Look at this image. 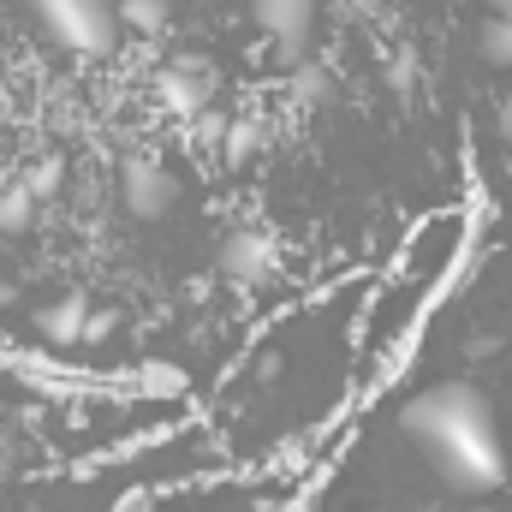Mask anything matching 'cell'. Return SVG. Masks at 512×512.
<instances>
[{"instance_id": "cell-1", "label": "cell", "mask_w": 512, "mask_h": 512, "mask_svg": "<svg viewBox=\"0 0 512 512\" xmlns=\"http://www.w3.org/2000/svg\"><path fill=\"white\" fill-rule=\"evenodd\" d=\"M405 441L441 471L459 495H495L507 483V441L495 423V405L477 382H435L399 405Z\"/></svg>"}, {"instance_id": "cell-2", "label": "cell", "mask_w": 512, "mask_h": 512, "mask_svg": "<svg viewBox=\"0 0 512 512\" xmlns=\"http://www.w3.org/2000/svg\"><path fill=\"white\" fill-rule=\"evenodd\" d=\"M24 12L48 30V42H60L66 54L102 60L120 42V0H24Z\"/></svg>"}, {"instance_id": "cell-3", "label": "cell", "mask_w": 512, "mask_h": 512, "mask_svg": "<svg viewBox=\"0 0 512 512\" xmlns=\"http://www.w3.org/2000/svg\"><path fill=\"white\" fill-rule=\"evenodd\" d=\"M256 30L274 48V66H304L310 60V30H316V0H251Z\"/></svg>"}, {"instance_id": "cell-4", "label": "cell", "mask_w": 512, "mask_h": 512, "mask_svg": "<svg viewBox=\"0 0 512 512\" xmlns=\"http://www.w3.org/2000/svg\"><path fill=\"white\" fill-rule=\"evenodd\" d=\"M120 203H126L137 221H161L179 203V179L155 155H126L120 161Z\"/></svg>"}, {"instance_id": "cell-5", "label": "cell", "mask_w": 512, "mask_h": 512, "mask_svg": "<svg viewBox=\"0 0 512 512\" xmlns=\"http://www.w3.org/2000/svg\"><path fill=\"white\" fill-rule=\"evenodd\" d=\"M155 102L173 114V120H197V114H209V66L197 60V54H179V60H167L161 72H155Z\"/></svg>"}, {"instance_id": "cell-6", "label": "cell", "mask_w": 512, "mask_h": 512, "mask_svg": "<svg viewBox=\"0 0 512 512\" xmlns=\"http://www.w3.org/2000/svg\"><path fill=\"white\" fill-rule=\"evenodd\" d=\"M274 239L268 233H256V227H233L227 239H221V274L233 280V286H262L268 274H274Z\"/></svg>"}, {"instance_id": "cell-7", "label": "cell", "mask_w": 512, "mask_h": 512, "mask_svg": "<svg viewBox=\"0 0 512 512\" xmlns=\"http://www.w3.org/2000/svg\"><path fill=\"white\" fill-rule=\"evenodd\" d=\"M84 322H90V304L72 292V298H54L48 310H36V340L42 346H78L84 340Z\"/></svg>"}, {"instance_id": "cell-8", "label": "cell", "mask_w": 512, "mask_h": 512, "mask_svg": "<svg viewBox=\"0 0 512 512\" xmlns=\"http://www.w3.org/2000/svg\"><path fill=\"white\" fill-rule=\"evenodd\" d=\"M256 149H262V126L256 120H233V126L221 131V161L227 167H245Z\"/></svg>"}, {"instance_id": "cell-9", "label": "cell", "mask_w": 512, "mask_h": 512, "mask_svg": "<svg viewBox=\"0 0 512 512\" xmlns=\"http://www.w3.org/2000/svg\"><path fill=\"white\" fill-rule=\"evenodd\" d=\"M167 18H173V6H167V0H120V24H131L137 36L167 30Z\"/></svg>"}, {"instance_id": "cell-10", "label": "cell", "mask_w": 512, "mask_h": 512, "mask_svg": "<svg viewBox=\"0 0 512 512\" xmlns=\"http://www.w3.org/2000/svg\"><path fill=\"white\" fill-rule=\"evenodd\" d=\"M36 191H24V185H12L6 197H0V233H30V221H36Z\"/></svg>"}, {"instance_id": "cell-11", "label": "cell", "mask_w": 512, "mask_h": 512, "mask_svg": "<svg viewBox=\"0 0 512 512\" xmlns=\"http://www.w3.org/2000/svg\"><path fill=\"white\" fill-rule=\"evenodd\" d=\"M477 48H483V60H489V66H512V12H495V18L483 24Z\"/></svg>"}, {"instance_id": "cell-12", "label": "cell", "mask_w": 512, "mask_h": 512, "mask_svg": "<svg viewBox=\"0 0 512 512\" xmlns=\"http://www.w3.org/2000/svg\"><path fill=\"white\" fill-rule=\"evenodd\" d=\"M328 90H334V78H328V66H316V60H304V66H292V96H298L304 108H316V102H328Z\"/></svg>"}, {"instance_id": "cell-13", "label": "cell", "mask_w": 512, "mask_h": 512, "mask_svg": "<svg viewBox=\"0 0 512 512\" xmlns=\"http://www.w3.org/2000/svg\"><path fill=\"white\" fill-rule=\"evenodd\" d=\"M60 179H66V161H60V155H42V161L24 173V191H36V197H54V191H60Z\"/></svg>"}, {"instance_id": "cell-14", "label": "cell", "mask_w": 512, "mask_h": 512, "mask_svg": "<svg viewBox=\"0 0 512 512\" xmlns=\"http://www.w3.org/2000/svg\"><path fill=\"white\" fill-rule=\"evenodd\" d=\"M114 328H120V316H114V310H90V322H84V346H102Z\"/></svg>"}, {"instance_id": "cell-15", "label": "cell", "mask_w": 512, "mask_h": 512, "mask_svg": "<svg viewBox=\"0 0 512 512\" xmlns=\"http://www.w3.org/2000/svg\"><path fill=\"white\" fill-rule=\"evenodd\" d=\"M411 78H417V60H411V54H393V66H387V84H393V90H411Z\"/></svg>"}, {"instance_id": "cell-16", "label": "cell", "mask_w": 512, "mask_h": 512, "mask_svg": "<svg viewBox=\"0 0 512 512\" xmlns=\"http://www.w3.org/2000/svg\"><path fill=\"white\" fill-rule=\"evenodd\" d=\"M495 126H501V137H512V102H501V108H495Z\"/></svg>"}, {"instance_id": "cell-17", "label": "cell", "mask_w": 512, "mask_h": 512, "mask_svg": "<svg viewBox=\"0 0 512 512\" xmlns=\"http://www.w3.org/2000/svg\"><path fill=\"white\" fill-rule=\"evenodd\" d=\"M12 292H18V286H12V280H6V274H0V310H6V304H12Z\"/></svg>"}, {"instance_id": "cell-18", "label": "cell", "mask_w": 512, "mask_h": 512, "mask_svg": "<svg viewBox=\"0 0 512 512\" xmlns=\"http://www.w3.org/2000/svg\"><path fill=\"white\" fill-rule=\"evenodd\" d=\"M489 12H512V0H489Z\"/></svg>"}, {"instance_id": "cell-19", "label": "cell", "mask_w": 512, "mask_h": 512, "mask_svg": "<svg viewBox=\"0 0 512 512\" xmlns=\"http://www.w3.org/2000/svg\"><path fill=\"white\" fill-rule=\"evenodd\" d=\"M0 102H6V72H0Z\"/></svg>"}]
</instances>
